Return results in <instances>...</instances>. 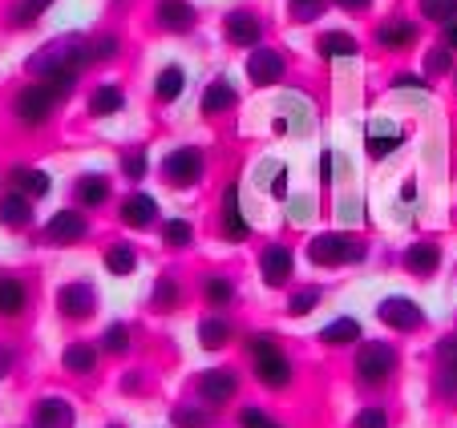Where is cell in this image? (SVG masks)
I'll use <instances>...</instances> for the list:
<instances>
[{"mask_svg": "<svg viewBox=\"0 0 457 428\" xmlns=\"http://www.w3.org/2000/svg\"><path fill=\"white\" fill-rule=\"evenodd\" d=\"M118 218H121V226H126V231H134V235L158 231V223H162V206H158L154 194H146V190L134 186L126 198H121Z\"/></svg>", "mask_w": 457, "mask_h": 428, "instance_id": "9a60e30c", "label": "cell"}, {"mask_svg": "<svg viewBox=\"0 0 457 428\" xmlns=\"http://www.w3.org/2000/svg\"><path fill=\"white\" fill-rule=\"evenodd\" d=\"M372 41H377L380 53H409L421 41V25L413 17H385L372 29Z\"/></svg>", "mask_w": 457, "mask_h": 428, "instance_id": "ffe728a7", "label": "cell"}, {"mask_svg": "<svg viewBox=\"0 0 457 428\" xmlns=\"http://www.w3.org/2000/svg\"><path fill=\"white\" fill-rule=\"evenodd\" d=\"M303 259L320 271H345V267H356L369 259V247H364L356 235L348 231H316L303 247Z\"/></svg>", "mask_w": 457, "mask_h": 428, "instance_id": "277c9868", "label": "cell"}, {"mask_svg": "<svg viewBox=\"0 0 457 428\" xmlns=\"http://www.w3.org/2000/svg\"><path fill=\"white\" fill-rule=\"evenodd\" d=\"M154 25L166 37H187L199 25V9L190 0H154Z\"/></svg>", "mask_w": 457, "mask_h": 428, "instance_id": "44dd1931", "label": "cell"}, {"mask_svg": "<svg viewBox=\"0 0 457 428\" xmlns=\"http://www.w3.org/2000/svg\"><path fill=\"white\" fill-rule=\"evenodd\" d=\"M150 308L154 311H179L182 308V279L174 271H162L150 287Z\"/></svg>", "mask_w": 457, "mask_h": 428, "instance_id": "ab89813d", "label": "cell"}, {"mask_svg": "<svg viewBox=\"0 0 457 428\" xmlns=\"http://www.w3.org/2000/svg\"><path fill=\"white\" fill-rule=\"evenodd\" d=\"M417 202H421V186H417V178L409 174V178L397 186V206H401L405 214H413V210H417Z\"/></svg>", "mask_w": 457, "mask_h": 428, "instance_id": "f907efd6", "label": "cell"}, {"mask_svg": "<svg viewBox=\"0 0 457 428\" xmlns=\"http://www.w3.org/2000/svg\"><path fill=\"white\" fill-rule=\"evenodd\" d=\"M118 174L129 182V186H138V182H146V174H150V154H146L142 146L126 150V154L118 158Z\"/></svg>", "mask_w": 457, "mask_h": 428, "instance_id": "b9f144b4", "label": "cell"}, {"mask_svg": "<svg viewBox=\"0 0 457 428\" xmlns=\"http://www.w3.org/2000/svg\"><path fill=\"white\" fill-rule=\"evenodd\" d=\"M405 142H409V129L401 126L397 118H388V113H377V118L364 121V154H369L372 162H385V158L397 154Z\"/></svg>", "mask_w": 457, "mask_h": 428, "instance_id": "30bf717a", "label": "cell"}, {"mask_svg": "<svg viewBox=\"0 0 457 428\" xmlns=\"http://www.w3.org/2000/svg\"><path fill=\"white\" fill-rule=\"evenodd\" d=\"M243 73H247V86H255V89L279 86V81L287 78L284 49H276V45H255V49L247 53V61H243Z\"/></svg>", "mask_w": 457, "mask_h": 428, "instance_id": "8fae6325", "label": "cell"}, {"mask_svg": "<svg viewBox=\"0 0 457 428\" xmlns=\"http://www.w3.org/2000/svg\"><path fill=\"white\" fill-rule=\"evenodd\" d=\"M121 392L126 396H134V392H146V372L142 368H134V372H121Z\"/></svg>", "mask_w": 457, "mask_h": 428, "instance_id": "11a10c76", "label": "cell"}, {"mask_svg": "<svg viewBox=\"0 0 457 428\" xmlns=\"http://www.w3.org/2000/svg\"><path fill=\"white\" fill-rule=\"evenodd\" d=\"M401 267H405L413 279H433V275L441 271V243L437 239H417L405 247V255H401Z\"/></svg>", "mask_w": 457, "mask_h": 428, "instance_id": "484cf974", "label": "cell"}, {"mask_svg": "<svg viewBox=\"0 0 457 428\" xmlns=\"http://www.w3.org/2000/svg\"><path fill=\"white\" fill-rule=\"evenodd\" d=\"M284 206H287V223H292V226L316 223V214H320V198L316 194H292Z\"/></svg>", "mask_w": 457, "mask_h": 428, "instance_id": "ee69618b", "label": "cell"}, {"mask_svg": "<svg viewBox=\"0 0 457 428\" xmlns=\"http://www.w3.org/2000/svg\"><path fill=\"white\" fill-rule=\"evenodd\" d=\"M361 340H364V324H361L356 316H337V319H328V324L316 332V343H320V348H332V351L356 348Z\"/></svg>", "mask_w": 457, "mask_h": 428, "instance_id": "f1b7e54d", "label": "cell"}, {"mask_svg": "<svg viewBox=\"0 0 457 428\" xmlns=\"http://www.w3.org/2000/svg\"><path fill=\"white\" fill-rule=\"evenodd\" d=\"M255 271H259V283L271 287V292L292 287V275H295L292 247H284V243H268V247L259 251V259H255Z\"/></svg>", "mask_w": 457, "mask_h": 428, "instance_id": "5bb4252c", "label": "cell"}, {"mask_svg": "<svg viewBox=\"0 0 457 428\" xmlns=\"http://www.w3.org/2000/svg\"><path fill=\"white\" fill-rule=\"evenodd\" d=\"M195 223H190L187 214H166L162 223H158V239H162L166 251H187L195 247Z\"/></svg>", "mask_w": 457, "mask_h": 428, "instance_id": "f35d334b", "label": "cell"}, {"mask_svg": "<svg viewBox=\"0 0 457 428\" xmlns=\"http://www.w3.org/2000/svg\"><path fill=\"white\" fill-rule=\"evenodd\" d=\"M263 33H268V21H263V12L255 9H231L223 17V41L231 45V49H255V45H263Z\"/></svg>", "mask_w": 457, "mask_h": 428, "instance_id": "e0dca14e", "label": "cell"}, {"mask_svg": "<svg viewBox=\"0 0 457 428\" xmlns=\"http://www.w3.org/2000/svg\"><path fill=\"white\" fill-rule=\"evenodd\" d=\"M25 428H29V424H25Z\"/></svg>", "mask_w": 457, "mask_h": 428, "instance_id": "be15d7a7", "label": "cell"}, {"mask_svg": "<svg viewBox=\"0 0 457 428\" xmlns=\"http://www.w3.org/2000/svg\"><path fill=\"white\" fill-rule=\"evenodd\" d=\"M190 78H187V65L182 61H166V65L154 69V81H150V94H154L158 105H174L182 94H187Z\"/></svg>", "mask_w": 457, "mask_h": 428, "instance_id": "4316f807", "label": "cell"}, {"mask_svg": "<svg viewBox=\"0 0 457 428\" xmlns=\"http://www.w3.org/2000/svg\"><path fill=\"white\" fill-rule=\"evenodd\" d=\"M86 110H89V118H97V121L118 118V113L126 110V89H121L118 81H97L86 97Z\"/></svg>", "mask_w": 457, "mask_h": 428, "instance_id": "1f68e13d", "label": "cell"}, {"mask_svg": "<svg viewBox=\"0 0 457 428\" xmlns=\"http://www.w3.org/2000/svg\"><path fill=\"white\" fill-rule=\"evenodd\" d=\"M70 190H73V206H81V210H102L113 198V178L105 170H81Z\"/></svg>", "mask_w": 457, "mask_h": 428, "instance_id": "7402d4cb", "label": "cell"}, {"mask_svg": "<svg viewBox=\"0 0 457 428\" xmlns=\"http://www.w3.org/2000/svg\"><path fill=\"white\" fill-rule=\"evenodd\" d=\"M105 428H126V424H121V420H110V424H105Z\"/></svg>", "mask_w": 457, "mask_h": 428, "instance_id": "94428289", "label": "cell"}, {"mask_svg": "<svg viewBox=\"0 0 457 428\" xmlns=\"http://www.w3.org/2000/svg\"><path fill=\"white\" fill-rule=\"evenodd\" d=\"M29 428H78V404L70 396H37L29 404Z\"/></svg>", "mask_w": 457, "mask_h": 428, "instance_id": "ac0fdd59", "label": "cell"}, {"mask_svg": "<svg viewBox=\"0 0 457 428\" xmlns=\"http://www.w3.org/2000/svg\"><path fill=\"white\" fill-rule=\"evenodd\" d=\"M320 186H332L337 182V150H320Z\"/></svg>", "mask_w": 457, "mask_h": 428, "instance_id": "db71d44e", "label": "cell"}, {"mask_svg": "<svg viewBox=\"0 0 457 428\" xmlns=\"http://www.w3.org/2000/svg\"><path fill=\"white\" fill-rule=\"evenodd\" d=\"M401 372V348L388 340H361L353 356V380L369 392H380L397 380Z\"/></svg>", "mask_w": 457, "mask_h": 428, "instance_id": "7a4b0ae2", "label": "cell"}, {"mask_svg": "<svg viewBox=\"0 0 457 428\" xmlns=\"http://www.w3.org/2000/svg\"><path fill=\"white\" fill-rule=\"evenodd\" d=\"M9 186L21 190L25 198H33V202H45V198L53 194V174L41 170V166H12L9 170Z\"/></svg>", "mask_w": 457, "mask_h": 428, "instance_id": "4dcf8cb0", "label": "cell"}, {"mask_svg": "<svg viewBox=\"0 0 457 428\" xmlns=\"http://www.w3.org/2000/svg\"><path fill=\"white\" fill-rule=\"evenodd\" d=\"M377 324H385L393 335H417L429 327V316H425V308L417 300H409V295H385V300L377 303Z\"/></svg>", "mask_w": 457, "mask_h": 428, "instance_id": "52a82bcc", "label": "cell"}, {"mask_svg": "<svg viewBox=\"0 0 457 428\" xmlns=\"http://www.w3.org/2000/svg\"><path fill=\"white\" fill-rule=\"evenodd\" d=\"M251 182H255V190L263 198H271V202H287V198H292V166L279 162V158H259V162L251 166Z\"/></svg>", "mask_w": 457, "mask_h": 428, "instance_id": "d6986e66", "label": "cell"}, {"mask_svg": "<svg viewBox=\"0 0 457 428\" xmlns=\"http://www.w3.org/2000/svg\"><path fill=\"white\" fill-rule=\"evenodd\" d=\"M239 105V86L231 81V73H215V78L203 86V97H199V113L203 118H223Z\"/></svg>", "mask_w": 457, "mask_h": 428, "instance_id": "603a6c76", "label": "cell"}, {"mask_svg": "<svg viewBox=\"0 0 457 428\" xmlns=\"http://www.w3.org/2000/svg\"><path fill=\"white\" fill-rule=\"evenodd\" d=\"M255 223H251V214L243 210V198H239V182H227L223 194H219V235L227 243H247Z\"/></svg>", "mask_w": 457, "mask_h": 428, "instance_id": "4fadbf2b", "label": "cell"}, {"mask_svg": "<svg viewBox=\"0 0 457 428\" xmlns=\"http://www.w3.org/2000/svg\"><path fill=\"white\" fill-rule=\"evenodd\" d=\"M235 420H239V428H287L284 420H279L271 408H263V404H243Z\"/></svg>", "mask_w": 457, "mask_h": 428, "instance_id": "f6af8a7d", "label": "cell"}, {"mask_svg": "<svg viewBox=\"0 0 457 428\" xmlns=\"http://www.w3.org/2000/svg\"><path fill=\"white\" fill-rule=\"evenodd\" d=\"M251 372H255V384L268 388V392H287V388L295 384V364L284 351V343L251 356Z\"/></svg>", "mask_w": 457, "mask_h": 428, "instance_id": "9c48e42d", "label": "cell"}, {"mask_svg": "<svg viewBox=\"0 0 457 428\" xmlns=\"http://www.w3.org/2000/svg\"><path fill=\"white\" fill-rule=\"evenodd\" d=\"M348 428H393V420H388L385 404H364V408L353 416V424H348Z\"/></svg>", "mask_w": 457, "mask_h": 428, "instance_id": "7dc6e473", "label": "cell"}, {"mask_svg": "<svg viewBox=\"0 0 457 428\" xmlns=\"http://www.w3.org/2000/svg\"><path fill=\"white\" fill-rule=\"evenodd\" d=\"M219 408H207L203 400H179L170 408V424L174 428H219Z\"/></svg>", "mask_w": 457, "mask_h": 428, "instance_id": "74e56055", "label": "cell"}, {"mask_svg": "<svg viewBox=\"0 0 457 428\" xmlns=\"http://www.w3.org/2000/svg\"><path fill=\"white\" fill-rule=\"evenodd\" d=\"M328 4H337L340 12H353V17H361V12H372V0H328Z\"/></svg>", "mask_w": 457, "mask_h": 428, "instance_id": "6f0895ef", "label": "cell"}, {"mask_svg": "<svg viewBox=\"0 0 457 428\" xmlns=\"http://www.w3.org/2000/svg\"><path fill=\"white\" fill-rule=\"evenodd\" d=\"M453 78H457V69H453Z\"/></svg>", "mask_w": 457, "mask_h": 428, "instance_id": "6125c7cd", "label": "cell"}, {"mask_svg": "<svg viewBox=\"0 0 457 428\" xmlns=\"http://www.w3.org/2000/svg\"><path fill=\"white\" fill-rule=\"evenodd\" d=\"M243 380L235 368H203L195 372V380H190V392H195V400H203L207 408H223V404H231L235 396H239Z\"/></svg>", "mask_w": 457, "mask_h": 428, "instance_id": "ba28073f", "label": "cell"}, {"mask_svg": "<svg viewBox=\"0 0 457 428\" xmlns=\"http://www.w3.org/2000/svg\"><path fill=\"white\" fill-rule=\"evenodd\" d=\"M417 12H421V21L441 29L449 21H457V0H417Z\"/></svg>", "mask_w": 457, "mask_h": 428, "instance_id": "bcb514c9", "label": "cell"}, {"mask_svg": "<svg viewBox=\"0 0 457 428\" xmlns=\"http://www.w3.org/2000/svg\"><path fill=\"white\" fill-rule=\"evenodd\" d=\"M388 86H393V89H429V81H425L421 73H397Z\"/></svg>", "mask_w": 457, "mask_h": 428, "instance_id": "9f6ffc18", "label": "cell"}, {"mask_svg": "<svg viewBox=\"0 0 457 428\" xmlns=\"http://www.w3.org/2000/svg\"><path fill=\"white\" fill-rule=\"evenodd\" d=\"M94 65V53H89V37L81 33H65V37H53L49 45L25 57V78L29 81H53L61 73H86Z\"/></svg>", "mask_w": 457, "mask_h": 428, "instance_id": "6da1fadb", "label": "cell"}, {"mask_svg": "<svg viewBox=\"0 0 457 428\" xmlns=\"http://www.w3.org/2000/svg\"><path fill=\"white\" fill-rule=\"evenodd\" d=\"M324 9H328V0H287V12H292L300 25L320 21V17H324Z\"/></svg>", "mask_w": 457, "mask_h": 428, "instance_id": "681fc988", "label": "cell"}, {"mask_svg": "<svg viewBox=\"0 0 457 428\" xmlns=\"http://www.w3.org/2000/svg\"><path fill=\"white\" fill-rule=\"evenodd\" d=\"M33 223H37V202H33V198H25L21 190L9 186L4 194H0V231L25 235Z\"/></svg>", "mask_w": 457, "mask_h": 428, "instance_id": "d4e9b609", "label": "cell"}, {"mask_svg": "<svg viewBox=\"0 0 457 428\" xmlns=\"http://www.w3.org/2000/svg\"><path fill=\"white\" fill-rule=\"evenodd\" d=\"M453 57H457V53H449L445 49V45H429V49H425L421 53V78L425 81H437V78H449V73H453Z\"/></svg>", "mask_w": 457, "mask_h": 428, "instance_id": "60d3db41", "label": "cell"}, {"mask_svg": "<svg viewBox=\"0 0 457 428\" xmlns=\"http://www.w3.org/2000/svg\"><path fill=\"white\" fill-rule=\"evenodd\" d=\"M316 126V105L308 102L303 94H284L276 105V113H271V129H276L279 137H303L308 129Z\"/></svg>", "mask_w": 457, "mask_h": 428, "instance_id": "7c38bea8", "label": "cell"}, {"mask_svg": "<svg viewBox=\"0 0 457 428\" xmlns=\"http://www.w3.org/2000/svg\"><path fill=\"white\" fill-rule=\"evenodd\" d=\"M129 343H134V327L129 324H110L102 332V340H97V348H102V356H126L129 351Z\"/></svg>", "mask_w": 457, "mask_h": 428, "instance_id": "7bdbcfd3", "label": "cell"}, {"mask_svg": "<svg viewBox=\"0 0 457 428\" xmlns=\"http://www.w3.org/2000/svg\"><path fill=\"white\" fill-rule=\"evenodd\" d=\"M102 267H105V275H113V279H129V275L142 267V255L129 239H113L110 247L102 251Z\"/></svg>", "mask_w": 457, "mask_h": 428, "instance_id": "d6a6232c", "label": "cell"}, {"mask_svg": "<svg viewBox=\"0 0 457 428\" xmlns=\"http://www.w3.org/2000/svg\"><path fill=\"white\" fill-rule=\"evenodd\" d=\"M57 110H61V97L49 81H29V86H21L17 97H12V121H17L21 129H45Z\"/></svg>", "mask_w": 457, "mask_h": 428, "instance_id": "5b68a950", "label": "cell"}, {"mask_svg": "<svg viewBox=\"0 0 457 428\" xmlns=\"http://www.w3.org/2000/svg\"><path fill=\"white\" fill-rule=\"evenodd\" d=\"M158 178H162V186L174 190V194L199 190L203 178H207V150L195 146V142L170 146L162 158H158Z\"/></svg>", "mask_w": 457, "mask_h": 428, "instance_id": "3957f363", "label": "cell"}, {"mask_svg": "<svg viewBox=\"0 0 457 428\" xmlns=\"http://www.w3.org/2000/svg\"><path fill=\"white\" fill-rule=\"evenodd\" d=\"M97 364H102V348L94 340H73L61 348V368L70 376H94Z\"/></svg>", "mask_w": 457, "mask_h": 428, "instance_id": "f546056e", "label": "cell"}, {"mask_svg": "<svg viewBox=\"0 0 457 428\" xmlns=\"http://www.w3.org/2000/svg\"><path fill=\"white\" fill-rule=\"evenodd\" d=\"M97 303H102V295H97L94 279H65L53 295V308L65 324H89L97 316Z\"/></svg>", "mask_w": 457, "mask_h": 428, "instance_id": "8992f818", "label": "cell"}, {"mask_svg": "<svg viewBox=\"0 0 457 428\" xmlns=\"http://www.w3.org/2000/svg\"><path fill=\"white\" fill-rule=\"evenodd\" d=\"M53 4H57V0H12L9 17H4V29H9V33H29V29H37V21H41Z\"/></svg>", "mask_w": 457, "mask_h": 428, "instance_id": "8d00e7d4", "label": "cell"}, {"mask_svg": "<svg viewBox=\"0 0 457 428\" xmlns=\"http://www.w3.org/2000/svg\"><path fill=\"white\" fill-rule=\"evenodd\" d=\"M441 45H445L449 53H457V21H449V25H441Z\"/></svg>", "mask_w": 457, "mask_h": 428, "instance_id": "680465c9", "label": "cell"}, {"mask_svg": "<svg viewBox=\"0 0 457 428\" xmlns=\"http://www.w3.org/2000/svg\"><path fill=\"white\" fill-rule=\"evenodd\" d=\"M199 300L207 303L211 311H231L235 303H239V283L227 271H211V275H203V283H199Z\"/></svg>", "mask_w": 457, "mask_h": 428, "instance_id": "83f0119b", "label": "cell"}, {"mask_svg": "<svg viewBox=\"0 0 457 428\" xmlns=\"http://www.w3.org/2000/svg\"><path fill=\"white\" fill-rule=\"evenodd\" d=\"M324 295H328V287H324V283H295L292 292H287V300H284V311L292 319H308L312 311L324 303Z\"/></svg>", "mask_w": 457, "mask_h": 428, "instance_id": "d590c367", "label": "cell"}, {"mask_svg": "<svg viewBox=\"0 0 457 428\" xmlns=\"http://www.w3.org/2000/svg\"><path fill=\"white\" fill-rule=\"evenodd\" d=\"M17 348H12V343H0V384H4V380H12L17 376Z\"/></svg>", "mask_w": 457, "mask_h": 428, "instance_id": "f5cc1de1", "label": "cell"}, {"mask_svg": "<svg viewBox=\"0 0 457 428\" xmlns=\"http://www.w3.org/2000/svg\"><path fill=\"white\" fill-rule=\"evenodd\" d=\"M312 49H316L324 61H345V57H356V53H361V41H356V33H348V29H324V33H316V45H312Z\"/></svg>", "mask_w": 457, "mask_h": 428, "instance_id": "836d02e7", "label": "cell"}, {"mask_svg": "<svg viewBox=\"0 0 457 428\" xmlns=\"http://www.w3.org/2000/svg\"><path fill=\"white\" fill-rule=\"evenodd\" d=\"M29 311V287L21 275L0 271V319H21Z\"/></svg>", "mask_w": 457, "mask_h": 428, "instance_id": "e575fe53", "label": "cell"}, {"mask_svg": "<svg viewBox=\"0 0 457 428\" xmlns=\"http://www.w3.org/2000/svg\"><path fill=\"white\" fill-rule=\"evenodd\" d=\"M45 239L53 247H78V243L89 239V214L81 206H61V210L49 214L45 223Z\"/></svg>", "mask_w": 457, "mask_h": 428, "instance_id": "2e32d148", "label": "cell"}, {"mask_svg": "<svg viewBox=\"0 0 457 428\" xmlns=\"http://www.w3.org/2000/svg\"><path fill=\"white\" fill-rule=\"evenodd\" d=\"M276 343H279V335H276V332H251L247 340H243V348H247V356H259V351L276 348Z\"/></svg>", "mask_w": 457, "mask_h": 428, "instance_id": "816d5d0a", "label": "cell"}, {"mask_svg": "<svg viewBox=\"0 0 457 428\" xmlns=\"http://www.w3.org/2000/svg\"><path fill=\"white\" fill-rule=\"evenodd\" d=\"M441 388H445V396L457 400V368H441Z\"/></svg>", "mask_w": 457, "mask_h": 428, "instance_id": "91938a15", "label": "cell"}, {"mask_svg": "<svg viewBox=\"0 0 457 428\" xmlns=\"http://www.w3.org/2000/svg\"><path fill=\"white\" fill-rule=\"evenodd\" d=\"M89 53H94V65H102V61H118L121 41L113 33H97V37H89Z\"/></svg>", "mask_w": 457, "mask_h": 428, "instance_id": "c3c4849f", "label": "cell"}, {"mask_svg": "<svg viewBox=\"0 0 457 428\" xmlns=\"http://www.w3.org/2000/svg\"><path fill=\"white\" fill-rule=\"evenodd\" d=\"M195 340H199L203 351H223L239 340V332H235L231 316H223V311H207V316L195 319Z\"/></svg>", "mask_w": 457, "mask_h": 428, "instance_id": "cb8c5ba5", "label": "cell"}]
</instances>
